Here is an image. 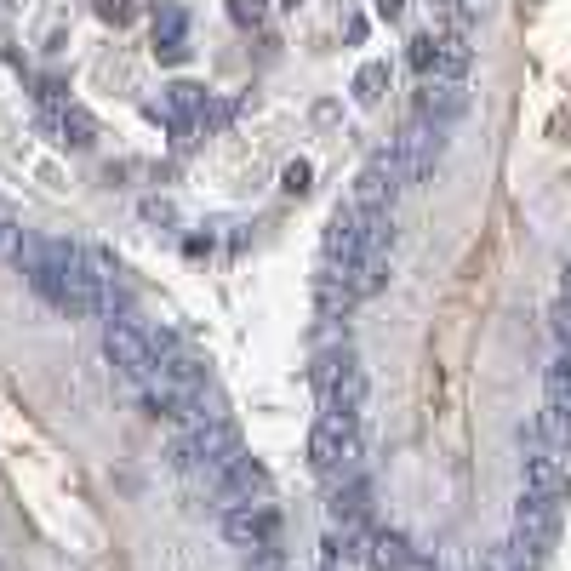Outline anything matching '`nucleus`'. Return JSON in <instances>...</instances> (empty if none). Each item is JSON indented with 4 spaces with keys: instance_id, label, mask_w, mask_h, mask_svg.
<instances>
[{
    "instance_id": "26",
    "label": "nucleus",
    "mask_w": 571,
    "mask_h": 571,
    "mask_svg": "<svg viewBox=\"0 0 571 571\" xmlns=\"http://www.w3.org/2000/svg\"><path fill=\"white\" fill-rule=\"evenodd\" d=\"M372 12H377V18H400V12H406V0H372Z\"/></svg>"
},
{
    "instance_id": "13",
    "label": "nucleus",
    "mask_w": 571,
    "mask_h": 571,
    "mask_svg": "<svg viewBox=\"0 0 571 571\" xmlns=\"http://www.w3.org/2000/svg\"><path fill=\"white\" fill-rule=\"evenodd\" d=\"M474 69V46L463 29H440L434 35V75L440 80H463Z\"/></svg>"
},
{
    "instance_id": "5",
    "label": "nucleus",
    "mask_w": 571,
    "mask_h": 571,
    "mask_svg": "<svg viewBox=\"0 0 571 571\" xmlns=\"http://www.w3.org/2000/svg\"><path fill=\"white\" fill-rule=\"evenodd\" d=\"M103 355L115 360L126 377H138V383H149V377L160 372L155 343H149V332L132 326V320H109V326H103Z\"/></svg>"
},
{
    "instance_id": "23",
    "label": "nucleus",
    "mask_w": 571,
    "mask_h": 571,
    "mask_svg": "<svg viewBox=\"0 0 571 571\" xmlns=\"http://www.w3.org/2000/svg\"><path fill=\"white\" fill-rule=\"evenodd\" d=\"M406 58H412V69H417V75H434V35H417Z\"/></svg>"
},
{
    "instance_id": "7",
    "label": "nucleus",
    "mask_w": 571,
    "mask_h": 571,
    "mask_svg": "<svg viewBox=\"0 0 571 571\" xmlns=\"http://www.w3.org/2000/svg\"><path fill=\"white\" fill-rule=\"evenodd\" d=\"M394 155H400V172H406V183H429L434 178V160H440V126L434 120L417 115L400 138L389 143Z\"/></svg>"
},
{
    "instance_id": "2",
    "label": "nucleus",
    "mask_w": 571,
    "mask_h": 571,
    "mask_svg": "<svg viewBox=\"0 0 571 571\" xmlns=\"http://www.w3.org/2000/svg\"><path fill=\"white\" fill-rule=\"evenodd\" d=\"M554 537H560V497L526 492V497H520V509H514V532H509L514 560H520L526 571H537L543 560H549Z\"/></svg>"
},
{
    "instance_id": "6",
    "label": "nucleus",
    "mask_w": 571,
    "mask_h": 571,
    "mask_svg": "<svg viewBox=\"0 0 571 571\" xmlns=\"http://www.w3.org/2000/svg\"><path fill=\"white\" fill-rule=\"evenodd\" d=\"M400 189H412L406 172H400V155H394V149H377V155L366 160V172L355 178V195L349 200H355L360 212H389Z\"/></svg>"
},
{
    "instance_id": "16",
    "label": "nucleus",
    "mask_w": 571,
    "mask_h": 571,
    "mask_svg": "<svg viewBox=\"0 0 571 571\" xmlns=\"http://www.w3.org/2000/svg\"><path fill=\"white\" fill-rule=\"evenodd\" d=\"M383 92H389V63H360L355 69V103L360 109H377L383 103Z\"/></svg>"
},
{
    "instance_id": "21",
    "label": "nucleus",
    "mask_w": 571,
    "mask_h": 571,
    "mask_svg": "<svg viewBox=\"0 0 571 571\" xmlns=\"http://www.w3.org/2000/svg\"><path fill=\"white\" fill-rule=\"evenodd\" d=\"M309 178H315V172H309V160H292V166L280 172V189H286V195H309Z\"/></svg>"
},
{
    "instance_id": "29",
    "label": "nucleus",
    "mask_w": 571,
    "mask_h": 571,
    "mask_svg": "<svg viewBox=\"0 0 571 571\" xmlns=\"http://www.w3.org/2000/svg\"><path fill=\"white\" fill-rule=\"evenodd\" d=\"M469 571H497V566H492V554H486V560H474V566H469Z\"/></svg>"
},
{
    "instance_id": "10",
    "label": "nucleus",
    "mask_w": 571,
    "mask_h": 571,
    "mask_svg": "<svg viewBox=\"0 0 571 571\" xmlns=\"http://www.w3.org/2000/svg\"><path fill=\"white\" fill-rule=\"evenodd\" d=\"M526 492L566 497V457L554 452L543 434H532V446H526Z\"/></svg>"
},
{
    "instance_id": "8",
    "label": "nucleus",
    "mask_w": 571,
    "mask_h": 571,
    "mask_svg": "<svg viewBox=\"0 0 571 571\" xmlns=\"http://www.w3.org/2000/svg\"><path fill=\"white\" fill-rule=\"evenodd\" d=\"M223 537L235 543V549L257 554V549H269L280 537V514L269 509V503H246V509H223Z\"/></svg>"
},
{
    "instance_id": "12",
    "label": "nucleus",
    "mask_w": 571,
    "mask_h": 571,
    "mask_svg": "<svg viewBox=\"0 0 571 571\" xmlns=\"http://www.w3.org/2000/svg\"><path fill=\"white\" fill-rule=\"evenodd\" d=\"M355 303H360V297H355V286H349V275H343V269H332V263H320V275H315V309H320V320H343Z\"/></svg>"
},
{
    "instance_id": "4",
    "label": "nucleus",
    "mask_w": 571,
    "mask_h": 571,
    "mask_svg": "<svg viewBox=\"0 0 571 571\" xmlns=\"http://www.w3.org/2000/svg\"><path fill=\"white\" fill-rule=\"evenodd\" d=\"M315 394H320V412H343L355 417L360 406H366V366H360L349 349H326V355L315 360Z\"/></svg>"
},
{
    "instance_id": "1",
    "label": "nucleus",
    "mask_w": 571,
    "mask_h": 571,
    "mask_svg": "<svg viewBox=\"0 0 571 571\" xmlns=\"http://www.w3.org/2000/svg\"><path fill=\"white\" fill-rule=\"evenodd\" d=\"M309 463H315L320 480H349V474H360V429H355V417L320 412L315 429H309Z\"/></svg>"
},
{
    "instance_id": "25",
    "label": "nucleus",
    "mask_w": 571,
    "mask_h": 571,
    "mask_svg": "<svg viewBox=\"0 0 571 571\" xmlns=\"http://www.w3.org/2000/svg\"><path fill=\"white\" fill-rule=\"evenodd\" d=\"M554 337L571 349V297H560V303H554Z\"/></svg>"
},
{
    "instance_id": "31",
    "label": "nucleus",
    "mask_w": 571,
    "mask_h": 571,
    "mask_svg": "<svg viewBox=\"0 0 571 571\" xmlns=\"http://www.w3.org/2000/svg\"><path fill=\"white\" fill-rule=\"evenodd\" d=\"M429 6H440V12H452V0H429Z\"/></svg>"
},
{
    "instance_id": "28",
    "label": "nucleus",
    "mask_w": 571,
    "mask_h": 571,
    "mask_svg": "<svg viewBox=\"0 0 571 571\" xmlns=\"http://www.w3.org/2000/svg\"><path fill=\"white\" fill-rule=\"evenodd\" d=\"M155 58L160 63H183V58H189V46H155Z\"/></svg>"
},
{
    "instance_id": "15",
    "label": "nucleus",
    "mask_w": 571,
    "mask_h": 571,
    "mask_svg": "<svg viewBox=\"0 0 571 571\" xmlns=\"http://www.w3.org/2000/svg\"><path fill=\"white\" fill-rule=\"evenodd\" d=\"M412 566H417V554L406 537H394V532L372 537V571H412Z\"/></svg>"
},
{
    "instance_id": "18",
    "label": "nucleus",
    "mask_w": 571,
    "mask_h": 571,
    "mask_svg": "<svg viewBox=\"0 0 571 571\" xmlns=\"http://www.w3.org/2000/svg\"><path fill=\"white\" fill-rule=\"evenodd\" d=\"M229 18H235L240 29H263V23H269V0H229Z\"/></svg>"
},
{
    "instance_id": "27",
    "label": "nucleus",
    "mask_w": 571,
    "mask_h": 571,
    "mask_svg": "<svg viewBox=\"0 0 571 571\" xmlns=\"http://www.w3.org/2000/svg\"><path fill=\"white\" fill-rule=\"evenodd\" d=\"M320 571H349V566H343V554H337L332 543H326V549H320Z\"/></svg>"
},
{
    "instance_id": "30",
    "label": "nucleus",
    "mask_w": 571,
    "mask_h": 571,
    "mask_svg": "<svg viewBox=\"0 0 571 571\" xmlns=\"http://www.w3.org/2000/svg\"><path fill=\"white\" fill-rule=\"evenodd\" d=\"M560 275H566V297H571V257H566V269H560Z\"/></svg>"
},
{
    "instance_id": "22",
    "label": "nucleus",
    "mask_w": 571,
    "mask_h": 571,
    "mask_svg": "<svg viewBox=\"0 0 571 571\" xmlns=\"http://www.w3.org/2000/svg\"><path fill=\"white\" fill-rule=\"evenodd\" d=\"M103 23H132L138 18V0H92Z\"/></svg>"
},
{
    "instance_id": "11",
    "label": "nucleus",
    "mask_w": 571,
    "mask_h": 571,
    "mask_svg": "<svg viewBox=\"0 0 571 571\" xmlns=\"http://www.w3.org/2000/svg\"><path fill=\"white\" fill-rule=\"evenodd\" d=\"M417 115L434 120V126H446V120L469 115V92H463V80H440L434 75L423 92H417Z\"/></svg>"
},
{
    "instance_id": "20",
    "label": "nucleus",
    "mask_w": 571,
    "mask_h": 571,
    "mask_svg": "<svg viewBox=\"0 0 571 571\" xmlns=\"http://www.w3.org/2000/svg\"><path fill=\"white\" fill-rule=\"evenodd\" d=\"M155 46H183V12L166 6V12L155 18Z\"/></svg>"
},
{
    "instance_id": "17",
    "label": "nucleus",
    "mask_w": 571,
    "mask_h": 571,
    "mask_svg": "<svg viewBox=\"0 0 571 571\" xmlns=\"http://www.w3.org/2000/svg\"><path fill=\"white\" fill-rule=\"evenodd\" d=\"M166 115H172V120L206 115V92H200L195 80H172V86H166Z\"/></svg>"
},
{
    "instance_id": "9",
    "label": "nucleus",
    "mask_w": 571,
    "mask_h": 571,
    "mask_svg": "<svg viewBox=\"0 0 571 571\" xmlns=\"http://www.w3.org/2000/svg\"><path fill=\"white\" fill-rule=\"evenodd\" d=\"M269 492H275V480H269V469L263 463H252V457H240L235 469L223 474L212 486L217 509H246V503H269Z\"/></svg>"
},
{
    "instance_id": "3",
    "label": "nucleus",
    "mask_w": 571,
    "mask_h": 571,
    "mask_svg": "<svg viewBox=\"0 0 571 571\" xmlns=\"http://www.w3.org/2000/svg\"><path fill=\"white\" fill-rule=\"evenodd\" d=\"M178 463L183 469H195L206 486H217L223 474L240 463V434H235V423L223 417V423H200V429H189L178 440Z\"/></svg>"
},
{
    "instance_id": "19",
    "label": "nucleus",
    "mask_w": 571,
    "mask_h": 571,
    "mask_svg": "<svg viewBox=\"0 0 571 571\" xmlns=\"http://www.w3.org/2000/svg\"><path fill=\"white\" fill-rule=\"evenodd\" d=\"M23 257V223L0 212V263H18Z\"/></svg>"
},
{
    "instance_id": "14",
    "label": "nucleus",
    "mask_w": 571,
    "mask_h": 571,
    "mask_svg": "<svg viewBox=\"0 0 571 571\" xmlns=\"http://www.w3.org/2000/svg\"><path fill=\"white\" fill-rule=\"evenodd\" d=\"M46 126H52V132H58V143H69V149H92V143H98V120L86 115L80 103L52 109V115H46Z\"/></svg>"
},
{
    "instance_id": "24",
    "label": "nucleus",
    "mask_w": 571,
    "mask_h": 571,
    "mask_svg": "<svg viewBox=\"0 0 571 571\" xmlns=\"http://www.w3.org/2000/svg\"><path fill=\"white\" fill-rule=\"evenodd\" d=\"M252 571H297V566L275 549V543H269V549H257V554H252Z\"/></svg>"
}]
</instances>
